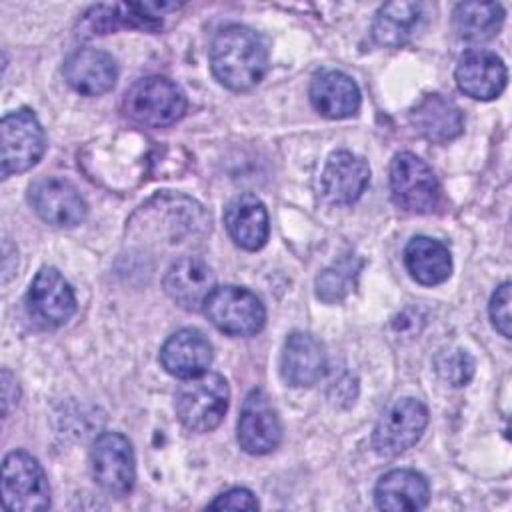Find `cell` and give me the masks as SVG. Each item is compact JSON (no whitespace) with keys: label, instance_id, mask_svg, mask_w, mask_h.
<instances>
[{"label":"cell","instance_id":"cell-1","mask_svg":"<svg viewBox=\"0 0 512 512\" xmlns=\"http://www.w3.org/2000/svg\"><path fill=\"white\" fill-rule=\"evenodd\" d=\"M210 66L222 86L234 92L250 90L268 70V48L252 28L230 24L220 28L212 40Z\"/></svg>","mask_w":512,"mask_h":512},{"label":"cell","instance_id":"cell-2","mask_svg":"<svg viewBox=\"0 0 512 512\" xmlns=\"http://www.w3.org/2000/svg\"><path fill=\"white\" fill-rule=\"evenodd\" d=\"M122 110L140 126L162 128L184 116L186 96L172 80L164 76H146L126 90Z\"/></svg>","mask_w":512,"mask_h":512},{"label":"cell","instance_id":"cell-3","mask_svg":"<svg viewBox=\"0 0 512 512\" xmlns=\"http://www.w3.org/2000/svg\"><path fill=\"white\" fill-rule=\"evenodd\" d=\"M230 390L222 374L204 372L188 378L176 392V414L192 432L214 430L228 410Z\"/></svg>","mask_w":512,"mask_h":512},{"label":"cell","instance_id":"cell-4","mask_svg":"<svg viewBox=\"0 0 512 512\" xmlns=\"http://www.w3.org/2000/svg\"><path fill=\"white\" fill-rule=\"evenodd\" d=\"M390 192L398 208L430 214L440 204V184L432 168L412 152H398L390 162Z\"/></svg>","mask_w":512,"mask_h":512},{"label":"cell","instance_id":"cell-5","mask_svg":"<svg viewBox=\"0 0 512 512\" xmlns=\"http://www.w3.org/2000/svg\"><path fill=\"white\" fill-rule=\"evenodd\" d=\"M202 310L220 332L230 336H254L266 324L264 304L242 286H216Z\"/></svg>","mask_w":512,"mask_h":512},{"label":"cell","instance_id":"cell-6","mask_svg":"<svg viewBox=\"0 0 512 512\" xmlns=\"http://www.w3.org/2000/svg\"><path fill=\"white\" fill-rule=\"evenodd\" d=\"M426 424L428 410L420 400L410 396L396 398L384 408L374 426L372 448L384 458L398 456L422 438Z\"/></svg>","mask_w":512,"mask_h":512},{"label":"cell","instance_id":"cell-7","mask_svg":"<svg viewBox=\"0 0 512 512\" xmlns=\"http://www.w3.org/2000/svg\"><path fill=\"white\" fill-rule=\"evenodd\" d=\"M2 500L8 510L34 512L50 506L48 478L34 456L8 452L2 460Z\"/></svg>","mask_w":512,"mask_h":512},{"label":"cell","instance_id":"cell-8","mask_svg":"<svg viewBox=\"0 0 512 512\" xmlns=\"http://www.w3.org/2000/svg\"><path fill=\"white\" fill-rule=\"evenodd\" d=\"M2 178L30 170L46 150L44 128L30 108L8 112L0 122Z\"/></svg>","mask_w":512,"mask_h":512},{"label":"cell","instance_id":"cell-9","mask_svg":"<svg viewBox=\"0 0 512 512\" xmlns=\"http://www.w3.org/2000/svg\"><path fill=\"white\" fill-rule=\"evenodd\" d=\"M92 476L96 484L114 496H124L134 488L136 462L132 444L118 432H102L90 452Z\"/></svg>","mask_w":512,"mask_h":512},{"label":"cell","instance_id":"cell-10","mask_svg":"<svg viewBox=\"0 0 512 512\" xmlns=\"http://www.w3.org/2000/svg\"><path fill=\"white\" fill-rule=\"evenodd\" d=\"M28 202L34 212L52 226H76L86 214L88 206L80 192L64 178L46 176L32 182L28 190Z\"/></svg>","mask_w":512,"mask_h":512},{"label":"cell","instance_id":"cell-11","mask_svg":"<svg viewBox=\"0 0 512 512\" xmlns=\"http://www.w3.org/2000/svg\"><path fill=\"white\" fill-rule=\"evenodd\" d=\"M280 440L282 424L270 398L262 390L248 392L238 418V442L242 450L254 456L268 454Z\"/></svg>","mask_w":512,"mask_h":512},{"label":"cell","instance_id":"cell-12","mask_svg":"<svg viewBox=\"0 0 512 512\" xmlns=\"http://www.w3.org/2000/svg\"><path fill=\"white\" fill-rule=\"evenodd\" d=\"M370 182V168L364 158L348 150H336L328 156L320 174V192L326 202L336 206L354 204Z\"/></svg>","mask_w":512,"mask_h":512},{"label":"cell","instance_id":"cell-13","mask_svg":"<svg viewBox=\"0 0 512 512\" xmlns=\"http://www.w3.org/2000/svg\"><path fill=\"white\" fill-rule=\"evenodd\" d=\"M328 358L324 346L308 332H290L280 356V374L286 384L296 388L314 386L324 378Z\"/></svg>","mask_w":512,"mask_h":512},{"label":"cell","instance_id":"cell-14","mask_svg":"<svg viewBox=\"0 0 512 512\" xmlns=\"http://www.w3.org/2000/svg\"><path fill=\"white\" fill-rule=\"evenodd\" d=\"M454 78L458 88L474 100H494L506 88L508 72L500 56L488 50H468L460 56Z\"/></svg>","mask_w":512,"mask_h":512},{"label":"cell","instance_id":"cell-15","mask_svg":"<svg viewBox=\"0 0 512 512\" xmlns=\"http://www.w3.org/2000/svg\"><path fill=\"white\" fill-rule=\"evenodd\" d=\"M28 306L30 312L46 324L62 326L76 312V296L56 268L44 266L30 284Z\"/></svg>","mask_w":512,"mask_h":512},{"label":"cell","instance_id":"cell-16","mask_svg":"<svg viewBox=\"0 0 512 512\" xmlns=\"http://www.w3.org/2000/svg\"><path fill=\"white\" fill-rule=\"evenodd\" d=\"M214 288L216 286H214L212 268L196 256L178 258L166 270V276H164L166 294L180 308L190 312L200 310Z\"/></svg>","mask_w":512,"mask_h":512},{"label":"cell","instance_id":"cell-17","mask_svg":"<svg viewBox=\"0 0 512 512\" xmlns=\"http://www.w3.org/2000/svg\"><path fill=\"white\" fill-rule=\"evenodd\" d=\"M210 362L212 346L208 338L194 328H182L174 332L160 348V364L164 370L182 380L204 374Z\"/></svg>","mask_w":512,"mask_h":512},{"label":"cell","instance_id":"cell-18","mask_svg":"<svg viewBox=\"0 0 512 512\" xmlns=\"http://www.w3.org/2000/svg\"><path fill=\"white\" fill-rule=\"evenodd\" d=\"M66 82L84 96H100L114 88L118 68L114 58L98 48H80L64 62Z\"/></svg>","mask_w":512,"mask_h":512},{"label":"cell","instance_id":"cell-19","mask_svg":"<svg viewBox=\"0 0 512 512\" xmlns=\"http://www.w3.org/2000/svg\"><path fill=\"white\" fill-rule=\"evenodd\" d=\"M160 14L152 8L150 2L146 4H98L92 6L80 24V30L94 36V34H108L118 28H140L148 32H158L162 28Z\"/></svg>","mask_w":512,"mask_h":512},{"label":"cell","instance_id":"cell-20","mask_svg":"<svg viewBox=\"0 0 512 512\" xmlns=\"http://www.w3.org/2000/svg\"><path fill=\"white\" fill-rule=\"evenodd\" d=\"M224 224L230 238L244 250H260L270 234L266 206L254 194L232 198L224 210Z\"/></svg>","mask_w":512,"mask_h":512},{"label":"cell","instance_id":"cell-21","mask_svg":"<svg viewBox=\"0 0 512 512\" xmlns=\"http://www.w3.org/2000/svg\"><path fill=\"white\" fill-rule=\"evenodd\" d=\"M410 124L422 138L436 144L454 140L464 128L460 108L442 94H426L410 110Z\"/></svg>","mask_w":512,"mask_h":512},{"label":"cell","instance_id":"cell-22","mask_svg":"<svg viewBox=\"0 0 512 512\" xmlns=\"http://www.w3.org/2000/svg\"><path fill=\"white\" fill-rule=\"evenodd\" d=\"M430 500L428 480L408 468H398L386 472L376 488L374 502L380 510L400 512V510H422Z\"/></svg>","mask_w":512,"mask_h":512},{"label":"cell","instance_id":"cell-23","mask_svg":"<svg viewBox=\"0 0 512 512\" xmlns=\"http://www.w3.org/2000/svg\"><path fill=\"white\" fill-rule=\"evenodd\" d=\"M310 102L326 118H350L360 108V90L344 72L324 70L310 84Z\"/></svg>","mask_w":512,"mask_h":512},{"label":"cell","instance_id":"cell-24","mask_svg":"<svg viewBox=\"0 0 512 512\" xmlns=\"http://www.w3.org/2000/svg\"><path fill=\"white\" fill-rule=\"evenodd\" d=\"M404 264L410 276L424 286H436L450 278L452 256L450 250L434 238L414 236L404 248Z\"/></svg>","mask_w":512,"mask_h":512},{"label":"cell","instance_id":"cell-25","mask_svg":"<svg viewBox=\"0 0 512 512\" xmlns=\"http://www.w3.org/2000/svg\"><path fill=\"white\" fill-rule=\"evenodd\" d=\"M422 16V4L418 2H388L376 12L372 36L380 46L400 48L414 36Z\"/></svg>","mask_w":512,"mask_h":512},{"label":"cell","instance_id":"cell-26","mask_svg":"<svg viewBox=\"0 0 512 512\" xmlns=\"http://www.w3.org/2000/svg\"><path fill=\"white\" fill-rule=\"evenodd\" d=\"M454 28L468 42H484L498 34L504 8L496 2H462L454 8Z\"/></svg>","mask_w":512,"mask_h":512},{"label":"cell","instance_id":"cell-27","mask_svg":"<svg viewBox=\"0 0 512 512\" xmlns=\"http://www.w3.org/2000/svg\"><path fill=\"white\" fill-rule=\"evenodd\" d=\"M358 268L352 264V260H344L336 266L326 268L316 278V296L322 302H338L342 300L356 282Z\"/></svg>","mask_w":512,"mask_h":512},{"label":"cell","instance_id":"cell-28","mask_svg":"<svg viewBox=\"0 0 512 512\" xmlns=\"http://www.w3.org/2000/svg\"><path fill=\"white\" fill-rule=\"evenodd\" d=\"M474 358L466 350H444L436 356V372L450 386H466L474 376Z\"/></svg>","mask_w":512,"mask_h":512},{"label":"cell","instance_id":"cell-29","mask_svg":"<svg viewBox=\"0 0 512 512\" xmlns=\"http://www.w3.org/2000/svg\"><path fill=\"white\" fill-rule=\"evenodd\" d=\"M488 312H490V320H492V326L504 336V338H510L512 330V316H510V282H502L492 298H490V304H488Z\"/></svg>","mask_w":512,"mask_h":512},{"label":"cell","instance_id":"cell-30","mask_svg":"<svg viewBox=\"0 0 512 512\" xmlns=\"http://www.w3.org/2000/svg\"><path fill=\"white\" fill-rule=\"evenodd\" d=\"M210 510H258V500L248 488H230L218 494L210 504Z\"/></svg>","mask_w":512,"mask_h":512},{"label":"cell","instance_id":"cell-31","mask_svg":"<svg viewBox=\"0 0 512 512\" xmlns=\"http://www.w3.org/2000/svg\"><path fill=\"white\" fill-rule=\"evenodd\" d=\"M18 402V386L16 380L12 378V374L4 368L2 370V414L8 416L12 404Z\"/></svg>","mask_w":512,"mask_h":512}]
</instances>
